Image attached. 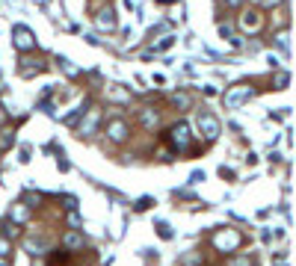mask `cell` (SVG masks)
<instances>
[{"instance_id":"1","label":"cell","mask_w":296,"mask_h":266,"mask_svg":"<svg viewBox=\"0 0 296 266\" xmlns=\"http://www.w3.org/2000/svg\"><path fill=\"white\" fill-rule=\"evenodd\" d=\"M199 130H202L205 139H216V136H219V121H216L211 113H202V115H199Z\"/></svg>"},{"instance_id":"2","label":"cell","mask_w":296,"mask_h":266,"mask_svg":"<svg viewBox=\"0 0 296 266\" xmlns=\"http://www.w3.org/2000/svg\"><path fill=\"white\" fill-rule=\"evenodd\" d=\"M249 98H252V89H249V86H237V89H231V92L225 95V107L234 110V107H240V104L249 101Z\"/></svg>"},{"instance_id":"3","label":"cell","mask_w":296,"mask_h":266,"mask_svg":"<svg viewBox=\"0 0 296 266\" xmlns=\"http://www.w3.org/2000/svg\"><path fill=\"white\" fill-rule=\"evenodd\" d=\"M240 27H243L246 33H258V30L264 27V18H261L258 12H246V15L240 18Z\"/></svg>"},{"instance_id":"4","label":"cell","mask_w":296,"mask_h":266,"mask_svg":"<svg viewBox=\"0 0 296 266\" xmlns=\"http://www.w3.org/2000/svg\"><path fill=\"white\" fill-rule=\"evenodd\" d=\"M12 38H15V44H18L21 50H30V47H33V36H30V30H24V27H15V30H12Z\"/></svg>"},{"instance_id":"5","label":"cell","mask_w":296,"mask_h":266,"mask_svg":"<svg viewBox=\"0 0 296 266\" xmlns=\"http://www.w3.org/2000/svg\"><path fill=\"white\" fill-rule=\"evenodd\" d=\"M172 142H175L178 148H187V142H190V127H187L184 121L172 127Z\"/></svg>"},{"instance_id":"6","label":"cell","mask_w":296,"mask_h":266,"mask_svg":"<svg viewBox=\"0 0 296 266\" xmlns=\"http://www.w3.org/2000/svg\"><path fill=\"white\" fill-rule=\"evenodd\" d=\"M107 133H110V139L122 142V139L127 136V124H125L122 118H116V121H110V124H107Z\"/></svg>"},{"instance_id":"7","label":"cell","mask_w":296,"mask_h":266,"mask_svg":"<svg viewBox=\"0 0 296 266\" xmlns=\"http://www.w3.org/2000/svg\"><path fill=\"white\" fill-rule=\"evenodd\" d=\"M237 243H240V234H237V231H228V234H219V237H216V246L225 249V252H228V249H237Z\"/></svg>"},{"instance_id":"8","label":"cell","mask_w":296,"mask_h":266,"mask_svg":"<svg viewBox=\"0 0 296 266\" xmlns=\"http://www.w3.org/2000/svg\"><path fill=\"white\" fill-rule=\"evenodd\" d=\"M98 27H101V30H113V27H116L113 9H107V12H101V15H98Z\"/></svg>"},{"instance_id":"9","label":"cell","mask_w":296,"mask_h":266,"mask_svg":"<svg viewBox=\"0 0 296 266\" xmlns=\"http://www.w3.org/2000/svg\"><path fill=\"white\" fill-rule=\"evenodd\" d=\"M95 124H98V113H92V115H89V118L83 121V127H80V133H86V136H89V133L95 130Z\"/></svg>"},{"instance_id":"10","label":"cell","mask_w":296,"mask_h":266,"mask_svg":"<svg viewBox=\"0 0 296 266\" xmlns=\"http://www.w3.org/2000/svg\"><path fill=\"white\" fill-rule=\"evenodd\" d=\"M65 246H68V249H80V246H83V240H80L77 234H68V237H65Z\"/></svg>"},{"instance_id":"11","label":"cell","mask_w":296,"mask_h":266,"mask_svg":"<svg viewBox=\"0 0 296 266\" xmlns=\"http://www.w3.org/2000/svg\"><path fill=\"white\" fill-rule=\"evenodd\" d=\"M157 234H160L163 240H172V231H169V225H166V222H157Z\"/></svg>"},{"instance_id":"12","label":"cell","mask_w":296,"mask_h":266,"mask_svg":"<svg viewBox=\"0 0 296 266\" xmlns=\"http://www.w3.org/2000/svg\"><path fill=\"white\" fill-rule=\"evenodd\" d=\"M12 139H15V136H12L9 130H3V136H0V148H9V145H12Z\"/></svg>"},{"instance_id":"13","label":"cell","mask_w":296,"mask_h":266,"mask_svg":"<svg viewBox=\"0 0 296 266\" xmlns=\"http://www.w3.org/2000/svg\"><path fill=\"white\" fill-rule=\"evenodd\" d=\"M172 101H175V104H181V107H190V95H175Z\"/></svg>"},{"instance_id":"14","label":"cell","mask_w":296,"mask_h":266,"mask_svg":"<svg viewBox=\"0 0 296 266\" xmlns=\"http://www.w3.org/2000/svg\"><path fill=\"white\" fill-rule=\"evenodd\" d=\"M3 234H6V237H15V234H18V228H15V225H9V222H3Z\"/></svg>"},{"instance_id":"15","label":"cell","mask_w":296,"mask_h":266,"mask_svg":"<svg viewBox=\"0 0 296 266\" xmlns=\"http://www.w3.org/2000/svg\"><path fill=\"white\" fill-rule=\"evenodd\" d=\"M228 266H252V261H249V258H234Z\"/></svg>"},{"instance_id":"16","label":"cell","mask_w":296,"mask_h":266,"mask_svg":"<svg viewBox=\"0 0 296 266\" xmlns=\"http://www.w3.org/2000/svg\"><path fill=\"white\" fill-rule=\"evenodd\" d=\"M145 207H151V198H142V201L136 204V210H145Z\"/></svg>"},{"instance_id":"17","label":"cell","mask_w":296,"mask_h":266,"mask_svg":"<svg viewBox=\"0 0 296 266\" xmlns=\"http://www.w3.org/2000/svg\"><path fill=\"white\" fill-rule=\"evenodd\" d=\"M267 3H270V6H276V3H282V0H267Z\"/></svg>"},{"instance_id":"18","label":"cell","mask_w":296,"mask_h":266,"mask_svg":"<svg viewBox=\"0 0 296 266\" xmlns=\"http://www.w3.org/2000/svg\"><path fill=\"white\" fill-rule=\"evenodd\" d=\"M0 121H3V110H0Z\"/></svg>"},{"instance_id":"19","label":"cell","mask_w":296,"mask_h":266,"mask_svg":"<svg viewBox=\"0 0 296 266\" xmlns=\"http://www.w3.org/2000/svg\"><path fill=\"white\" fill-rule=\"evenodd\" d=\"M228 3H240V0H228Z\"/></svg>"},{"instance_id":"20","label":"cell","mask_w":296,"mask_h":266,"mask_svg":"<svg viewBox=\"0 0 296 266\" xmlns=\"http://www.w3.org/2000/svg\"><path fill=\"white\" fill-rule=\"evenodd\" d=\"M0 266H3V264H0Z\"/></svg>"}]
</instances>
